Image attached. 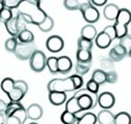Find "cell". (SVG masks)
Wrapping results in <instances>:
<instances>
[{
  "mask_svg": "<svg viewBox=\"0 0 131 124\" xmlns=\"http://www.w3.org/2000/svg\"><path fill=\"white\" fill-rule=\"evenodd\" d=\"M40 2L41 0H23L17 8V14L22 15L27 24L39 26L49 17L40 7Z\"/></svg>",
  "mask_w": 131,
  "mask_h": 124,
  "instance_id": "1",
  "label": "cell"
},
{
  "mask_svg": "<svg viewBox=\"0 0 131 124\" xmlns=\"http://www.w3.org/2000/svg\"><path fill=\"white\" fill-rule=\"evenodd\" d=\"M1 90L10 101H21L28 92V84L22 80L15 81L12 78H5L1 82Z\"/></svg>",
  "mask_w": 131,
  "mask_h": 124,
  "instance_id": "2",
  "label": "cell"
},
{
  "mask_svg": "<svg viewBox=\"0 0 131 124\" xmlns=\"http://www.w3.org/2000/svg\"><path fill=\"white\" fill-rule=\"evenodd\" d=\"M130 22H131V12L127 8H121L114 25L117 30V35L119 39L125 36L126 34H128L127 26Z\"/></svg>",
  "mask_w": 131,
  "mask_h": 124,
  "instance_id": "3",
  "label": "cell"
},
{
  "mask_svg": "<svg viewBox=\"0 0 131 124\" xmlns=\"http://www.w3.org/2000/svg\"><path fill=\"white\" fill-rule=\"evenodd\" d=\"M75 90L71 77L66 79H53L48 84V91H59V92H71Z\"/></svg>",
  "mask_w": 131,
  "mask_h": 124,
  "instance_id": "4",
  "label": "cell"
},
{
  "mask_svg": "<svg viewBox=\"0 0 131 124\" xmlns=\"http://www.w3.org/2000/svg\"><path fill=\"white\" fill-rule=\"evenodd\" d=\"M26 24L27 23H26L24 17L20 14H17L10 21L5 23L4 25H5L6 31L10 34V36L18 37V35L22 31L26 29Z\"/></svg>",
  "mask_w": 131,
  "mask_h": 124,
  "instance_id": "5",
  "label": "cell"
},
{
  "mask_svg": "<svg viewBox=\"0 0 131 124\" xmlns=\"http://www.w3.org/2000/svg\"><path fill=\"white\" fill-rule=\"evenodd\" d=\"M47 60L48 58L46 57L43 52L39 50H35L29 60L31 69L35 73H41L47 66Z\"/></svg>",
  "mask_w": 131,
  "mask_h": 124,
  "instance_id": "6",
  "label": "cell"
},
{
  "mask_svg": "<svg viewBox=\"0 0 131 124\" xmlns=\"http://www.w3.org/2000/svg\"><path fill=\"white\" fill-rule=\"evenodd\" d=\"M35 50L36 49H35L34 42L33 43H27V44L19 42V45H18L14 54L20 60H30L32 54L34 53Z\"/></svg>",
  "mask_w": 131,
  "mask_h": 124,
  "instance_id": "7",
  "label": "cell"
},
{
  "mask_svg": "<svg viewBox=\"0 0 131 124\" xmlns=\"http://www.w3.org/2000/svg\"><path fill=\"white\" fill-rule=\"evenodd\" d=\"M80 12L82 13L84 20L89 24H93V23L97 22L100 18L99 12H98V9L96 8V6H94L92 3H89V4L82 6Z\"/></svg>",
  "mask_w": 131,
  "mask_h": 124,
  "instance_id": "8",
  "label": "cell"
},
{
  "mask_svg": "<svg viewBox=\"0 0 131 124\" xmlns=\"http://www.w3.org/2000/svg\"><path fill=\"white\" fill-rule=\"evenodd\" d=\"M27 118H28L27 109H25L23 107V108L17 110L9 117L1 119V123L0 124H24V122L27 120Z\"/></svg>",
  "mask_w": 131,
  "mask_h": 124,
  "instance_id": "9",
  "label": "cell"
},
{
  "mask_svg": "<svg viewBox=\"0 0 131 124\" xmlns=\"http://www.w3.org/2000/svg\"><path fill=\"white\" fill-rule=\"evenodd\" d=\"M47 49L52 53H59L64 48V40L59 35H51L46 42Z\"/></svg>",
  "mask_w": 131,
  "mask_h": 124,
  "instance_id": "10",
  "label": "cell"
},
{
  "mask_svg": "<svg viewBox=\"0 0 131 124\" xmlns=\"http://www.w3.org/2000/svg\"><path fill=\"white\" fill-rule=\"evenodd\" d=\"M116 104V98L115 95L111 92H102L101 94H99L98 97V105L101 109L110 110L112 109Z\"/></svg>",
  "mask_w": 131,
  "mask_h": 124,
  "instance_id": "11",
  "label": "cell"
},
{
  "mask_svg": "<svg viewBox=\"0 0 131 124\" xmlns=\"http://www.w3.org/2000/svg\"><path fill=\"white\" fill-rule=\"evenodd\" d=\"M97 122L99 124H116V115L110 110L102 109L97 115Z\"/></svg>",
  "mask_w": 131,
  "mask_h": 124,
  "instance_id": "12",
  "label": "cell"
},
{
  "mask_svg": "<svg viewBox=\"0 0 131 124\" xmlns=\"http://www.w3.org/2000/svg\"><path fill=\"white\" fill-rule=\"evenodd\" d=\"M128 55V51L121 46L120 44L115 46L111 51H110V58L114 61V62H119L122 61L126 56Z\"/></svg>",
  "mask_w": 131,
  "mask_h": 124,
  "instance_id": "13",
  "label": "cell"
},
{
  "mask_svg": "<svg viewBox=\"0 0 131 124\" xmlns=\"http://www.w3.org/2000/svg\"><path fill=\"white\" fill-rule=\"evenodd\" d=\"M67 95L66 92H59V91H52L49 92V101L53 106H61L66 104Z\"/></svg>",
  "mask_w": 131,
  "mask_h": 124,
  "instance_id": "14",
  "label": "cell"
},
{
  "mask_svg": "<svg viewBox=\"0 0 131 124\" xmlns=\"http://www.w3.org/2000/svg\"><path fill=\"white\" fill-rule=\"evenodd\" d=\"M120 7L115 3H108L103 8V16L108 21H116L120 13Z\"/></svg>",
  "mask_w": 131,
  "mask_h": 124,
  "instance_id": "15",
  "label": "cell"
},
{
  "mask_svg": "<svg viewBox=\"0 0 131 124\" xmlns=\"http://www.w3.org/2000/svg\"><path fill=\"white\" fill-rule=\"evenodd\" d=\"M58 69L59 74L65 75L72 69V61L68 56H61L58 58Z\"/></svg>",
  "mask_w": 131,
  "mask_h": 124,
  "instance_id": "16",
  "label": "cell"
},
{
  "mask_svg": "<svg viewBox=\"0 0 131 124\" xmlns=\"http://www.w3.org/2000/svg\"><path fill=\"white\" fill-rule=\"evenodd\" d=\"M27 114L28 118L32 121L39 120L43 115V110L40 105L38 104H32L27 108Z\"/></svg>",
  "mask_w": 131,
  "mask_h": 124,
  "instance_id": "17",
  "label": "cell"
},
{
  "mask_svg": "<svg viewBox=\"0 0 131 124\" xmlns=\"http://www.w3.org/2000/svg\"><path fill=\"white\" fill-rule=\"evenodd\" d=\"M113 39L112 37L105 32L104 30H102L100 33H98L96 38H95V44L99 49H106L111 46Z\"/></svg>",
  "mask_w": 131,
  "mask_h": 124,
  "instance_id": "18",
  "label": "cell"
},
{
  "mask_svg": "<svg viewBox=\"0 0 131 124\" xmlns=\"http://www.w3.org/2000/svg\"><path fill=\"white\" fill-rule=\"evenodd\" d=\"M78 116L77 124H96L97 122V115L91 112H83L81 116Z\"/></svg>",
  "mask_w": 131,
  "mask_h": 124,
  "instance_id": "19",
  "label": "cell"
},
{
  "mask_svg": "<svg viewBox=\"0 0 131 124\" xmlns=\"http://www.w3.org/2000/svg\"><path fill=\"white\" fill-rule=\"evenodd\" d=\"M81 36L85 37L87 39L93 40L97 36V30L92 24H88L81 29Z\"/></svg>",
  "mask_w": 131,
  "mask_h": 124,
  "instance_id": "20",
  "label": "cell"
},
{
  "mask_svg": "<svg viewBox=\"0 0 131 124\" xmlns=\"http://www.w3.org/2000/svg\"><path fill=\"white\" fill-rule=\"evenodd\" d=\"M23 107H24V106L21 104V101H10V100H9V102L7 104V106H6L5 110H4V112L1 113V119H4V118H6V117H9V116L13 115L17 110H19V109H21V108H23Z\"/></svg>",
  "mask_w": 131,
  "mask_h": 124,
  "instance_id": "21",
  "label": "cell"
},
{
  "mask_svg": "<svg viewBox=\"0 0 131 124\" xmlns=\"http://www.w3.org/2000/svg\"><path fill=\"white\" fill-rule=\"evenodd\" d=\"M65 111L70 112L72 114H78L80 112H83L81 107H80V105H79L78 97L75 95H73L71 98H69L66 101V105H65Z\"/></svg>",
  "mask_w": 131,
  "mask_h": 124,
  "instance_id": "22",
  "label": "cell"
},
{
  "mask_svg": "<svg viewBox=\"0 0 131 124\" xmlns=\"http://www.w3.org/2000/svg\"><path fill=\"white\" fill-rule=\"evenodd\" d=\"M77 61H79V62H91L92 61V50L78 49Z\"/></svg>",
  "mask_w": 131,
  "mask_h": 124,
  "instance_id": "23",
  "label": "cell"
},
{
  "mask_svg": "<svg viewBox=\"0 0 131 124\" xmlns=\"http://www.w3.org/2000/svg\"><path fill=\"white\" fill-rule=\"evenodd\" d=\"M61 122L63 124H77L78 116L77 114H72L70 112L64 111L61 115Z\"/></svg>",
  "mask_w": 131,
  "mask_h": 124,
  "instance_id": "24",
  "label": "cell"
},
{
  "mask_svg": "<svg viewBox=\"0 0 131 124\" xmlns=\"http://www.w3.org/2000/svg\"><path fill=\"white\" fill-rule=\"evenodd\" d=\"M18 39L20 43H33L34 42V34L31 32L30 30L25 29L18 35Z\"/></svg>",
  "mask_w": 131,
  "mask_h": 124,
  "instance_id": "25",
  "label": "cell"
},
{
  "mask_svg": "<svg viewBox=\"0 0 131 124\" xmlns=\"http://www.w3.org/2000/svg\"><path fill=\"white\" fill-rule=\"evenodd\" d=\"M92 80H94L96 83H98L99 85L106 83V73L102 69H96L94 70V73L92 74Z\"/></svg>",
  "mask_w": 131,
  "mask_h": 124,
  "instance_id": "26",
  "label": "cell"
},
{
  "mask_svg": "<svg viewBox=\"0 0 131 124\" xmlns=\"http://www.w3.org/2000/svg\"><path fill=\"white\" fill-rule=\"evenodd\" d=\"M91 68V62H77L75 65V73L80 76H84L88 74Z\"/></svg>",
  "mask_w": 131,
  "mask_h": 124,
  "instance_id": "27",
  "label": "cell"
},
{
  "mask_svg": "<svg viewBox=\"0 0 131 124\" xmlns=\"http://www.w3.org/2000/svg\"><path fill=\"white\" fill-rule=\"evenodd\" d=\"M15 16L13 14V9L7 8V7H0V20H1L3 24L10 21Z\"/></svg>",
  "mask_w": 131,
  "mask_h": 124,
  "instance_id": "28",
  "label": "cell"
},
{
  "mask_svg": "<svg viewBox=\"0 0 131 124\" xmlns=\"http://www.w3.org/2000/svg\"><path fill=\"white\" fill-rule=\"evenodd\" d=\"M116 124H131V115L127 112L116 114Z\"/></svg>",
  "mask_w": 131,
  "mask_h": 124,
  "instance_id": "29",
  "label": "cell"
},
{
  "mask_svg": "<svg viewBox=\"0 0 131 124\" xmlns=\"http://www.w3.org/2000/svg\"><path fill=\"white\" fill-rule=\"evenodd\" d=\"M19 45V39L18 37H9L5 40V44H4V47H5V50L7 52H10V53H15L17 47Z\"/></svg>",
  "mask_w": 131,
  "mask_h": 124,
  "instance_id": "30",
  "label": "cell"
},
{
  "mask_svg": "<svg viewBox=\"0 0 131 124\" xmlns=\"http://www.w3.org/2000/svg\"><path fill=\"white\" fill-rule=\"evenodd\" d=\"M47 66L49 68V70L52 73V74H57L59 73V69H58V58L57 57H49L48 60H47Z\"/></svg>",
  "mask_w": 131,
  "mask_h": 124,
  "instance_id": "31",
  "label": "cell"
},
{
  "mask_svg": "<svg viewBox=\"0 0 131 124\" xmlns=\"http://www.w3.org/2000/svg\"><path fill=\"white\" fill-rule=\"evenodd\" d=\"M93 48V40L87 39L85 37H79L78 39V49H83V50H92Z\"/></svg>",
  "mask_w": 131,
  "mask_h": 124,
  "instance_id": "32",
  "label": "cell"
},
{
  "mask_svg": "<svg viewBox=\"0 0 131 124\" xmlns=\"http://www.w3.org/2000/svg\"><path fill=\"white\" fill-rule=\"evenodd\" d=\"M53 27H54V20L50 16L47 18V20L45 22H42L38 26V28L40 29V31H42V32H50V31L53 29Z\"/></svg>",
  "mask_w": 131,
  "mask_h": 124,
  "instance_id": "33",
  "label": "cell"
},
{
  "mask_svg": "<svg viewBox=\"0 0 131 124\" xmlns=\"http://www.w3.org/2000/svg\"><path fill=\"white\" fill-rule=\"evenodd\" d=\"M63 5L68 11H80L81 9V5L78 0H64Z\"/></svg>",
  "mask_w": 131,
  "mask_h": 124,
  "instance_id": "34",
  "label": "cell"
},
{
  "mask_svg": "<svg viewBox=\"0 0 131 124\" xmlns=\"http://www.w3.org/2000/svg\"><path fill=\"white\" fill-rule=\"evenodd\" d=\"M23 0H1V6L0 7H7L10 9H17L20 3Z\"/></svg>",
  "mask_w": 131,
  "mask_h": 124,
  "instance_id": "35",
  "label": "cell"
},
{
  "mask_svg": "<svg viewBox=\"0 0 131 124\" xmlns=\"http://www.w3.org/2000/svg\"><path fill=\"white\" fill-rule=\"evenodd\" d=\"M121 46H123L128 52L131 50V34H126L125 36H123L122 38H120V43Z\"/></svg>",
  "mask_w": 131,
  "mask_h": 124,
  "instance_id": "36",
  "label": "cell"
},
{
  "mask_svg": "<svg viewBox=\"0 0 131 124\" xmlns=\"http://www.w3.org/2000/svg\"><path fill=\"white\" fill-rule=\"evenodd\" d=\"M70 77H71V79H72V81H73V84H74L75 90L81 89V88L83 87V85H84V80H83L82 76H80V75L75 74V75H72V76H70Z\"/></svg>",
  "mask_w": 131,
  "mask_h": 124,
  "instance_id": "37",
  "label": "cell"
},
{
  "mask_svg": "<svg viewBox=\"0 0 131 124\" xmlns=\"http://www.w3.org/2000/svg\"><path fill=\"white\" fill-rule=\"evenodd\" d=\"M99 84L98 83H96L94 80H89L88 81V83H87V85H86V88L89 90V91H91V92H93V93H98V91H99Z\"/></svg>",
  "mask_w": 131,
  "mask_h": 124,
  "instance_id": "38",
  "label": "cell"
},
{
  "mask_svg": "<svg viewBox=\"0 0 131 124\" xmlns=\"http://www.w3.org/2000/svg\"><path fill=\"white\" fill-rule=\"evenodd\" d=\"M118 82V74L116 70H110L106 73V83L115 84Z\"/></svg>",
  "mask_w": 131,
  "mask_h": 124,
  "instance_id": "39",
  "label": "cell"
},
{
  "mask_svg": "<svg viewBox=\"0 0 131 124\" xmlns=\"http://www.w3.org/2000/svg\"><path fill=\"white\" fill-rule=\"evenodd\" d=\"M105 32L112 37V39L113 40H115L116 38H118V35H117V30H116V28H115V26L114 25H110V26H106L104 29H103Z\"/></svg>",
  "mask_w": 131,
  "mask_h": 124,
  "instance_id": "40",
  "label": "cell"
},
{
  "mask_svg": "<svg viewBox=\"0 0 131 124\" xmlns=\"http://www.w3.org/2000/svg\"><path fill=\"white\" fill-rule=\"evenodd\" d=\"M106 2H107V0H91V3L98 7V6H105L106 5Z\"/></svg>",
  "mask_w": 131,
  "mask_h": 124,
  "instance_id": "41",
  "label": "cell"
},
{
  "mask_svg": "<svg viewBox=\"0 0 131 124\" xmlns=\"http://www.w3.org/2000/svg\"><path fill=\"white\" fill-rule=\"evenodd\" d=\"M78 1H79V3H80L81 7L84 6V5H86V4L91 3V0H78Z\"/></svg>",
  "mask_w": 131,
  "mask_h": 124,
  "instance_id": "42",
  "label": "cell"
},
{
  "mask_svg": "<svg viewBox=\"0 0 131 124\" xmlns=\"http://www.w3.org/2000/svg\"><path fill=\"white\" fill-rule=\"evenodd\" d=\"M128 56H129V57H130V58H131V50H130V51H129V52H128Z\"/></svg>",
  "mask_w": 131,
  "mask_h": 124,
  "instance_id": "43",
  "label": "cell"
},
{
  "mask_svg": "<svg viewBox=\"0 0 131 124\" xmlns=\"http://www.w3.org/2000/svg\"><path fill=\"white\" fill-rule=\"evenodd\" d=\"M30 124H38V123H36V122H31Z\"/></svg>",
  "mask_w": 131,
  "mask_h": 124,
  "instance_id": "44",
  "label": "cell"
}]
</instances>
